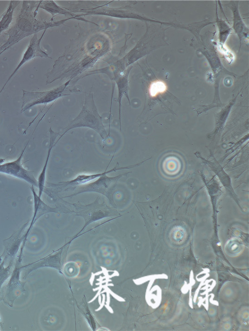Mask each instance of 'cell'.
<instances>
[{
  "label": "cell",
  "instance_id": "6da1fadb",
  "mask_svg": "<svg viewBox=\"0 0 249 331\" xmlns=\"http://www.w3.org/2000/svg\"><path fill=\"white\" fill-rule=\"evenodd\" d=\"M33 1H23L22 8L15 24L8 30L7 40L0 47V55L21 39L35 34L39 30L38 21L33 12Z\"/></svg>",
  "mask_w": 249,
  "mask_h": 331
},
{
  "label": "cell",
  "instance_id": "7a4b0ae2",
  "mask_svg": "<svg viewBox=\"0 0 249 331\" xmlns=\"http://www.w3.org/2000/svg\"><path fill=\"white\" fill-rule=\"evenodd\" d=\"M27 145L20 156L16 160L0 164V173L6 174L21 179L32 185L38 187L37 180L32 172L26 169L22 165L21 159Z\"/></svg>",
  "mask_w": 249,
  "mask_h": 331
},
{
  "label": "cell",
  "instance_id": "3957f363",
  "mask_svg": "<svg viewBox=\"0 0 249 331\" xmlns=\"http://www.w3.org/2000/svg\"><path fill=\"white\" fill-rule=\"evenodd\" d=\"M41 38L42 36L40 39H38L36 35H34L32 37L20 61L3 86L0 91V94L11 78L24 64L36 56H42L41 54L43 53V52L40 50L39 45Z\"/></svg>",
  "mask_w": 249,
  "mask_h": 331
},
{
  "label": "cell",
  "instance_id": "277c9868",
  "mask_svg": "<svg viewBox=\"0 0 249 331\" xmlns=\"http://www.w3.org/2000/svg\"><path fill=\"white\" fill-rule=\"evenodd\" d=\"M31 190L33 196V214L27 231L24 235V239L22 244L24 245L27 237L34 223L41 216L50 210V208L47 206L43 202V201L41 200V197H39L38 194L36 193L33 186H32L31 187Z\"/></svg>",
  "mask_w": 249,
  "mask_h": 331
},
{
  "label": "cell",
  "instance_id": "5b68a950",
  "mask_svg": "<svg viewBox=\"0 0 249 331\" xmlns=\"http://www.w3.org/2000/svg\"><path fill=\"white\" fill-rule=\"evenodd\" d=\"M19 4L18 1H11L9 5L3 13L0 20V34L9 27L12 19L15 9Z\"/></svg>",
  "mask_w": 249,
  "mask_h": 331
},
{
  "label": "cell",
  "instance_id": "8992f818",
  "mask_svg": "<svg viewBox=\"0 0 249 331\" xmlns=\"http://www.w3.org/2000/svg\"><path fill=\"white\" fill-rule=\"evenodd\" d=\"M167 89L166 85L161 81L153 82L150 86L149 92L151 96L155 97L159 93L164 92Z\"/></svg>",
  "mask_w": 249,
  "mask_h": 331
}]
</instances>
